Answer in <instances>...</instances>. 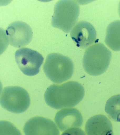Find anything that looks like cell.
<instances>
[{"label":"cell","instance_id":"6da1fadb","mask_svg":"<svg viewBox=\"0 0 120 135\" xmlns=\"http://www.w3.org/2000/svg\"><path fill=\"white\" fill-rule=\"evenodd\" d=\"M84 95V87L80 83L70 81L61 85H50L45 91L44 98L47 105L60 109L76 106L82 101Z\"/></svg>","mask_w":120,"mask_h":135},{"label":"cell","instance_id":"7a4b0ae2","mask_svg":"<svg viewBox=\"0 0 120 135\" xmlns=\"http://www.w3.org/2000/svg\"><path fill=\"white\" fill-rule=\"evenodd\" d=\"M111 57V51L104 44L96 43L85 51L83 58V68L88 74L100 75L107 70Z\"/></svg>","mask_w":120,"mask_h":135},{"label":"cell","instance_id":"3957f363","mask_svg":"<svg viewBox=\"0 0 120 135\" xmlns=\"http://www.w3.org/2000/svg\"><path fill=\"white\" fill-rule=\"evenodd\" d=\"M74 69L73 61L68 57L58 53L48 55L43 67L46 76L52 82L58 84L70 79Z\"/></svg>","mask_w":120,"mask_h":135},{"label":"cell","instance_id":"277c9868","mask_svg":"<svg viewBox=\"0 0 120 135\" xmlns=\"http://www.w3.org/2000/svg\"><path fill=\"white\" fill-rule=\"evenodd\" d=\"M79 13V6L75 1H59L55 6L52 25L68 33L75 25Z\"/></svg>","mask_w":120,"mask_h":135},{"label":"cell","instance_id":"5b68a950","mask_svg":"<svg viewBox=\"0 0 120 135\" xmlns=\"http://www.w3.org/2000/svg\"><path fill=\"white\" fill-rule=\"evenodd\" d=\"M0 104L11 112L19 114L26 111L30 104V99L26 90L18 86L4 88L0 97Z\"/></svg>","mask_w":120,"mask_h":135},{"label":"cell","instance_id":"8992f818","mask_svg":"<svg viewBox=\"0 0 120 135\" xmlns=\"http://www.w3.org/2000/svg\"><path fill=\"white\" fill-rule=\"evenodd\" d=\"M15 58L19 68L28 76L37 74L44 60L39 53L28 48L18 50L15 54Z\"/></svg>","mask_w":120,"mask_h":135},{"label":"cell","instance_id":"52a82bcc","mask_svg":"<svg viewBox=\"0 0 120 135\" xmlns=\"http://www.w3.org/2000/svg\"><path fill=\"white\" fill-rule=\"evenodd\" d=\"M6 34L9 43L13 47L21 48L31 42L33 32L29 25L22 21L11 23L6 28Z\"/></svg>","mask_w":120,"mask_h":135},{"label":"cell","instance_id":"ba28073f","mask_svg":"<svg viewBox=\"0 0 120 135\" xmlns=\"http://www.w3.org/2000/svg\"><path fill=\"white\" fill-rule=\"evenodd\" d=\"M25 135H59L57 127L51 120L36 117L29 119L24 125Z\"/></svg>","mask_w":120,"mask_h":135},{"label":"cell","instance_id":"9c48e42d","mask_svg":"<svg viewBox=\"0 0 120 135\" xmlns=\"http://www.w3.org/2000/svg\"><path fill=\"white\" fill-rule=\"evenodd\" d=\"M71 36L78 47L85 49L94 43L97 33L91 24L86 21H82L77 23L73 28Z\"/></svg>","mask_w":120,"mask_h":135},{"label":"cell","instance_id":"30bf717a","mask_svg":"<svg viewBox=\"0 0 120 135\" xmlns=\"http://www.w3.org/2000/svg\"><path fill=\"white\" fill-rule=\"evenodd\" d=\"M55 122L59 129L62 132L73 128L81 127L83 124V118L77 109L68 108L57 113Z\"/></svg>","mask_w":120,"mask_h":135},{"label":"cell","instance_id":"8fae6325","mask_svg":"<svg viewBox=\"0 0 120 135\" xmlns=\"http://www.w3.org/2000/svg\"><path fill=\"white\" fill-rule=\"evenodd\" d=\"M85 131L86 135H113L111 122L103 115H96L88 119Z\"/></svg>","mask_w":120,"mask_h":135},{"label":"cell","instance_id":"7c38bea8","mask_svg":"<svg viewBox=\"0 0 120 135\" xmlns=\"http://www.w3.org/2000/svg\"><path fill=\"white\" fill-rule=\"evenodd\" d=\"M105 42L114 51H120V21L112 22L107 27Z\"/></svg>","mask_w":120,"mask_h":135},{"label":"cell","instance_id":"4fadbf2b","mask_svg":"<svg viewBox=\"0 0 120 135\" xmlns=\"http://www.w3.org/2000/svg\"><path fill=\"white\" fill-rule=\"evenodd\" d=\"M105 111L112 120L120 122V95L113 96L107 100Z\"/></svg>","mask_w":120,"mask_h":135},{"label":"cell","instance_id":"5bb4252c","mask_svg":"<svg viewBox=\"0 0 120 135\" xmlns=\"http://www.w3.org/2000/svg\"><path fill=\"white\" fill-rule=\"evenodd\" d=\"M0 135H22L19 131L11 122L0 121Z\"/></svg>","mask_w":120,"mask_h":135},{"label":"cell","instance_id":"9a60e30c","mask_svg":"<svg viewBox=\"0 0 120 135\" xmlns=\"http://www.w3.org/2000/svg\"><path fill=\"white\" fill-rule=\"evenodd\" d=\"M9 43L6 31L0 28V55L6 51Z\"/></svg>","mask_w":120,"mask_h":135},{"label":"cell","instance_id":"2e32d148","mask_svg":"<svg viewBox=\"0 0 120 135\" xmlns=\"http://www.w3.org/2000/svg\"><path fill=\"white\" fill-rule=\"evenodd\" d=\"M61 135H86L85 133L79 128H73L65 131Z\"/></svg>","mask_w":120,"mask_h":135},{"label":"cell","instance_id":"e0dca14e","mask_svg":"<svg viewBox=\"0 0 120 135\" xmlns=\"http://www.w3.org/2000/svg\"><path fill=\"white\" fill-rule=\"evenodd\" d=\"M2 89H3V86H2V83L0 81V95L2 93Z\"/></svg>","mask_w":120,"mask_h":135},{"label":"cell","instance_id":"ac0fdd59","mask_svg":"<svg viewBox=\"0 0 120 135\" xmlns=\"http://www.w3.org/2000/svg\"><path fill=\"white\" fill-rule=\"evenodd\" d=\"M118 12H119V16H120V2L119 3V5Z\"/></svg>","mask_w":120,"mask_h":135}]
</instances>
